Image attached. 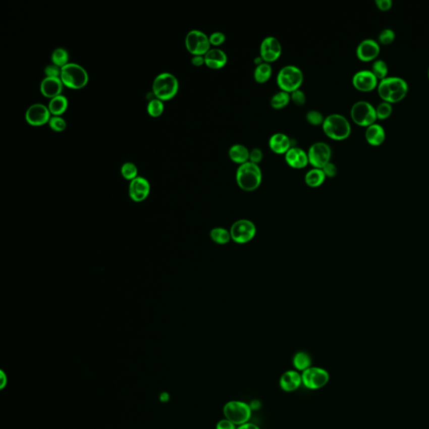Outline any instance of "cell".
<instances>
[{
	"label": "cell",
	"instance_id": "6da1fadb",
	"mask_svg": "<svg viewBox=\"0 0 429 429\" xmlns=\"http://www.w3.org/2000/svg\"><path fill=\"white\" fill-rule=\"evenodd\" d=\"M378 94L383 101L396 103L402 101L408 91V85L401 77H390L382 80L378 87Z\"/></svg>",
	"mask_w": 429,
	"mask_h": 429
},
{
	"label": "cell",
	"instance_id": "7a4b0ae2",
	"mask_svg": "<svg viewBox=\"0 0 429 429\" xmlns=\"http://www.w3.org/2000/svg\"><path fill=\"white\" fill-rule=\"evenodd\" d=\"M262 180L261 171L258 165L247 162L240 166L236 174L237 184L247 192H252L260 186Z\"/></svg>",
	"mask_w": 429,
	"mask_h": 429
},
{
	"label": "cell",
	"instance_id": "3957f363",
	"mask_svg": "<svg viewBox=\"0 0 429 429\" xmlns=\"http://www.w3.org/2000/svg\"><path fill=\"white\" fill-rule=\"evenodd\" d=\"M322 129L328 138L336 141L345 140L351 133L350 122L343 115L337 114L326 117Z\"/></svg>",
	"mask_w": 429,
	"mask_h": 429
},
{
	"label": "cell",
	"instance_id": "277c9868",
	"mask_svg": "<svg viewBox=\"0 0 429 429\" xmlns=\"http://www.w3.org/2000/svg\"><path fill=\"white\" fill-rule=\"evenodd\" d=\"M153 95L161 101H170L174 98L179 91V81L171 73L164 72L158 75L152 86Z\"/></svg>",
	"mask_w": 429,
	"mask_h": 429
},
{
	"label": "cell",
	"instance_id": "5b68a950",
	"mask_svg": "<svg viewBox=\"0 0 429 429\" xmlns=\"http://www.w3.org/2000/svg\"><path fill=\"white\" fill-rule=\"evenodd\" d=\"M60 78L64 86L73 90L83 88L89 81L87 72L82 66L76 63H68L62 67Z\"/></svg>",
	"mask_w": 429,
	"mask_h": 429
},
{
	"label": "cell",
	"instance_id": "8992f818",
	"mask_svg": "<svg viewBox=\"0 0 429 429\" xmlns=\"http://www.w3.org/2000/svg\"><path fill=\"white\" fill-rule=\"evenodd\" d=\"M222 412L225 418L233 422L237 427L249 422L252 417V407L247 402L238 400L227 402L223 407Z\"/></svg>",
	"mask_w": 429,
	"mask_h": 429
},
{
	"label": "cell",
	"instance_id": "52a82bcc",
	"mask_svg": "<svg viewBox=\"0 0 429 429\" xmlns=\"http://www.w3.org/2000/svg\"><path fill=\"white\" fill-rule=\"evenodd\" d=\"M303 82V72L299 67L292 65L283 67L277 77V83L279 88L289 93L299 90Z\"/></svg>",
	"mask_w": 429,
	"mask_h": 429
},
{
	"label": "cell",
	"instance_id": "ba28073f",
	"mask_svg": "<svg viewBox=\"0 0 429 429\" xmlns=\"http://www.w3.org/2000/svg\"><path fill=\"white\" fill-rule=\"evenodd\" d=\"M350 117L355 124L361 127L370 126L378 119L375 108L366 101L355 102L350 110Z\"/></svg>",
	"mask_w": 429,
	"mask_h": 429
},
{
	"label": "cell",
	"instance_id": "9c48e42d",
	"mask_svg": "<svg viewBox=\"0 0 429 429\" xmlns=\"http://www.w3.org/2000/svg\"><path fill=\"white\" fill-rule=\"evenodd\" d=\"M185 47L192 56H205L210 49L209 36L200 30H193L185 37Z\"/></svg>",
	"mask_w": 429,
	"mask_h": 429
},
{
	"label": "cell",
	"instance_id": "30bf717a",
	"mask_svg": "<svg viewBox=\"0 0 429 429\" xmlns=\"http://www.w3.org/2000/svg\"><path fill=\"white\" fill-rule=\"evenodd\" d=\"M303 385L309 390H318L328 384L330 374L324 368L311 366L301 373Z\"/></svg>",
	"mask_w": 429,
	"mask_h": 429
},
{
	"label": "cell",
	"instance_id": "8fae6325",
	"mask_svg": "<svg viewBox=\"0 0 429 429\" xmlns=\"http://www.w3.org/2000/svg\"><path fill=\"white\" fill-rule=\"evenodd\" d=\"M256 226L249 220L241 219L232 224L230 233L231 237L238 244H245L252 241L256 235Z\"/></svg>",
	"mask_w": 429,
	"mask_h": 429
},
{
	"label": "cell",
	"instance_id": "7c38bea8",
	"mask_svg": "<svg viewBox=\"0 0 429 429\" xmlns=\"http://www.w3.org/2000/svg\"><path fill=\"white\" fill-rule=\"evenodd\" d=\"M307 153L308 163L316 169H322L330 163L332 156L331 147L324 142H317L312 144Z\"/></svg>",
	"mask_w": 429,
	"mask_h": 429
},
{
	"label": "cell",
	"instance_id": "4fadbf2b",
	"mask_svg": "<svg viewBox=\"0 0 429 429\" xmlns=\"http://www.w3.org/2000/svg\"><path fill=\"white\" fill-rule=\"evenodd\" d=\"M50 115L49 109L44 104H33L25 113V121L31 126H43L49 124Z\"/></svg>",
	"mask_w": 429,
	"mask_h": 429
},
{
	"label": "cell",
	"instance_id": "5bb4252c",
	"mask_svg": "<svg viewBox=\"0 0 429 429\" xmlns=\"http://www.w3.org/2000/svg\"><path fill=\"white\" fill-rule=\"evenodd\" d=\"M282 54L281 44L274 36H269L264 39L260 46V57L264 62L273 63L279 59Z\"/></svg>",
	"mask_w": 429,
	"mask_h": 429
},
{
	"label": "cell",
	"instance_id": "9a60e30c",
	"mask_svg": "<svg viewBox=\"0 0 429 429\" xmlns=\"http://www.w3.org/2000/svg\"><path fill=\"white\" fill-rule=\"evenodd\" d=\"M129 196L135 202H142L148 198L150 193V184L145 178L138 177L130 181Z\"/></svg>",
	"mask_w": 429,
	"mask_h": 429
},
{
	"label": "cell",
	"instance_id": "2e32d148",
	"mask_svg": "<svg viewBox=\"0 0 429 429\" xmlns=\"http://www.w3.org/2000/svg\"><path fill=\"white\" fill-rule=\"evenodd\" d=\"M353 86L360 91H370L378 86V79L371 71L363 70L355 73L352 78Z\"/></svg>",
	"mask_w": 429,
	"mask_h": 429
},
{
	"label": "cell",
	"instance_id": "e0dca14e",
	"mask_svg": "<svg viewBox=\"0 0 429 429\" xmlns=\"http://www.w3.org/2000/svg\"><path fill=\"white\" fill-rule=\"evenodd\" d=\"M380 53V46L376 40L366 39L358 44L356 56L361 62H368L376 59Z\"/></svg>",
	"mask_w": 429,
	"mask_h": 429
},
{
	"label": "cell",
	"instance_id": "ac0fdd59",
	"mask_svg": "<svg viewBox=\"0 0 429 429\" xmlns=\"http://www.w3.org/2000/svg\"><path fill=\"white\" fill-rule=\"evenodd\" d=\"M302 385V375L296 370H287L279 379V387L285 392H295Z\"/></svg>",
	"mask_w": 429,
	"mask_h": 429
},
{
	"label": "cell",
	"instance_id": "d6986e66",
	"mask_svg": "<svg viewBox=\"0 0 429 429\" xmlns=\"http://www.w3.org/2000/svg\"><path fill=\"white\" fill-rule=\"evenodd\" d=\"M285 161L288 166L295 170H301L308 166V153L299 147H292L285 153Z\"/></svg>",
	"mask_w": 429,
	"mask_h": 429
},
{
	"label": "cell",
	"instance_id": "ffe728a7",
	"mask_svg": "<svg viewBox=\"0 0 429 429\" xmlns=\"http://www.w3.org/2000/svg\"><path fill=\"white\" fill-rule=\"evenodd\" d=\"M63 86L60 77H45L40 83V92L44 97L54 98L62 95Z\"/></svg>",
	"mask_w": 429,
	"mask_h": 429
},
{
	"label": "cell",
	"instance_id": "44dd1931",
	"mask_svg": "<svg viewBox=\"0 0 429 429\" xmlns=\"http://www.w3.org/2000/svg\"><path fill=\"white\" fill-rule=\"evenodd\" d=\"M269 146L274 153L277 154H285L292 146L291 138L289 136L283 133H274L269 138Z\"/></svg>",
	"mask_w": 429,
	"mask_h": 429
},
{
	"label": "cell",
	"instance_id": "7402d4cb",
	"mask_svg": "<svg viewBox=\"0 0 429 429\" xmlns=\"http://www.w3.org/2000/svg\"><path fill=\"white\" fill-rule=\"evenodd\" d=\"M227 56L222 49L210 48L205 55V65L212 70L222 69L227 65Z\"/></svg>",
	"mask_w": 429,
	"mask_h": 429
},
{
	"label": "cell",
	"instance_id": "603a6c76",
	"mask_svg": "<svg viewBox=\"0 0 429 429\" xmlns=\"http://www.w3.org/2000/svg\"><path fill=\"white\" fill-rule=\"evenodd\" d=\"M385 130L380 124H372L367 127L365 131V139L370 145H381L385 140Z\"/></svg>",
	"mask_w": 429,
	"mask_h": 429
},
{
	"label": "cell",
	"instance_id": "cb8c5ba5",
	"mask_svg": "<svg viewBox=\"0 0 429 429\" xmlns=\"http://www.w3.org/2000/svg\"><path fill=\"white\" fill-rule=\"evenodd\" d=\"M228 155L232 162L242 166L249 161L250 150L242 144H234L229 148Z\"/></svg>",
	"mask_w": 429,
	"mask_h": 429
},
{
	"label": "cell",
	"instance_id": "d4e9b609",
	"mask_svg": "<svg viewBox=\"0 0 429 429\" xmlns=\"http://www.w3.org/2000/svg\"><path fill=\"white\" fill-rule=\"evenodd\" d=\"M68 99L63 95H60L50 99L48 109L53 116H62L68 109Z\"/></svg>",
	"mask_w": 429,
	"mask_h": 429
},
{
	"label": "cell",
	"instance_id": "484cf974",
	"mask_svg": "<svg viewBox=\"0 0 429 429\" xmlns=\"http://www.w3.org/2000/svg\"><path fill=\"white\" fill-rule=\"evenodd\" d=\"M326 175L321 169L313 168L308 171L305 175L306 185L311 188L319 187L326 180Z\"/></svg>",
	"mask_w": 429,
	"mask_h": 429
},
{
	"label": "cell",
	"instance_id": "4316f807",
	"mask_svg": "<svg viewBox=\"0 0 429 429\" xmlns=\"http://www.w3.org/2000/svg\"><path fill=\"white\" fill-rule=\"evenodd\" d=\"M293 365H294V370H298L301 373L303 372L308 368L312 366V359L310 355L305 351L297 352L293 357Z\"/></svg>",
	"mask_w": 429,
	"mask_h": 429
},
{
	"label": "cell",
	"instance_id": "83f0119b",
	"mask_svg": "<svg viewBox=\"0 0 429 429\" xmlns=\"http://www.w3.org/2000/svg\"><path fill=\"white\" fill-rule=\"evenodd\" d=\"M272 74H273V69H272L271 65L263 62L256 67L253 76L256 82L259 84H263L271 78Z\"/></svg>",
	"mask_w": 429,
	"mask_h": 429
},
{
	"label": "cell",
	"instance_id": "f1b7e54d",
	"mask_svg": "<svg viewBox=\"0 0 429 429\" xmlns=\"http://www.w3.org/2000/svg\"><path fill=\"white\" fill-rule=\"evenodd\" d=\"M290 101H291L290 93L286 92V91H280L272 96L270 105L273 109L280 110V109L286 108Z\"/></svg>",
	"mask_w": 429,
	"mask_h": 429
},
{
	"label": "cell",
	"instance_id": "f546056e",
	"mask_svg": "<svg viewBox=\"0 0 429 429\" xmlns=\"http://www.w3.org/2000/svg\"><path fill=\"white\" fill-rule=\"evenodd\" d=\"M210 237L213 242L219 245L227 244L230 242V240L232 239L230 231H227L222 227H216L211 230Z\"/></svg>",
	"mask_w": 429,
	"mask_h": 429
},
{
	"label": "cell",
	"instance_id": "4dcf8cb0",
	"mask_svg": "<svg viewBox=\"0 0 429 429\" xmlns=\"http://www.w3.org/2000/svg\"><path fill=\"white\" fill-rule=\"evenodd\" d=\"M51 61L52 64L62 68L69 63V54L64 48H57L52 52Z\"/></svg>",
	"mask_w": 429,
	"mask_h": 429
},
{
	"label": "cell",
	"instance_id": "1f68e13d",
	"mask_svg": "<svg viewBox=\"0 0 429 429\" xmlns=\"http://www.w3.org/2000/svg\"><path fill=\"white\" fill-rule=\"evenodd\" d=\"M164 109H165V106H164L163 101L157 98L151 99L147 106L148 114H149V116L153 118L160 117L163 114Z\"/></svg>",
	"mask_w": 429,
	"mask_h": 429
},
{
	"label": "cell",
	"instance_id": "d6a6232c",
	"mask_svg": "<svg viewBox=\"0 0 429 429\" xmlns=\"http://www.w3.org/2000/svg\"><path fill=\"white\" fill-rule=\"evenodd\" d=\"M371 72L375 75V77L378 79H380L381 81L387 78V73H388V67L383 60H378L374 62L372 64V68H371Z\"/></svg>",
	"mask_w": 429,
	"mask_h": 429
},
{
	"label": "cell",
	"instance_id": "836d02e7",
	"mask_svg": "<svg viewBox=\"0 0 429 429\" xmlns=\"http://www.w3.org/2000/svg\"><path fill=\"white\" fill-rule=\"evenodd\" d=\"M121 175L125 180L132 181L138 177V168L132 162H126L121 167Z\"/></svg>",
	"mask_w": 429,
	"mask_h": 429
},
{
	"label": "cell",
	"instance_id": "e575fe53",
	"mask_svg": "<svg viewBox=\"0 0 429 429\" xmlns=\"http://www.w3.org/2000/svg\"><path fill=\"white\" fill-rule=\"evenodd\" d=\"M306 120L308 124L313 126H318V125H323L325 118L320 112L311 110L306 114Z\"/></svg>",
	"mask_w": 429,
	"mask_h": 429
},
{
	"label": "cell",
	"instance_id": "d590c367",
	"mask_svg": "<svg viewBox=\"0 0 429 429\" xmlns=\"http://www.w3.org/2000/svg\"><path fill=\"white\" fill-rule=\"evenodd\" d=\"M49 126L55 132H63L67 129V122L62 116H53L49 121Z\"/></svg>",
	"mask_w": 429,
	"mask_h": 429
},
{
	"label": "cell",
	"instance_id": "8d00e7d4",
	"mask_svg": "<svg viewBox=\"0 0 429 429\" xmlns=\"http://www.w3.org/2000/svg\"><path fill=\"white\" fill-rule=\"evenodd\" d=\"M376 113L378 119L383 120V119H387L388 117L391 116L392 113V104L388 103L387 101H383L378 105L376 109Z\"/></svg>",
	"mask_w": 429,
	"mask_h": 429
},
{
	"label": "cell",
	"instance_id": "74e56055",
	"mask_svg": "<svg viewBox=\"0 0 429 429\" xmlns=\"http://www.w3.org/2000/svg\"><path fill=\"white\" fill-rule=\"evenodd\" d=\"M395 37H396V35H395L393 30H391V29H385L380 33V35L378 36V40L381 44L387 45V44H390L393 42Z\"/></svg>",
	"mask_w": 429,
	"mask_h": 429
},
{
	"label": "cell",
	"instance_id": "f35d334b",
	"mask_svg": "<svg viewBox=\"0 0 429 429\" xmlns=\"http://www.w3.org/2000/svg\"><path fill=\"white\" fill-rule=\"evenodd\" d=\"M291 96V101L294 102L297 106H303L306 103V96L303 91H301L300 89L293 91L290 93Z\"/></svg>",
	"mask_w": 429,
	"mask_h": 429
},
{
	"label": "cell",
	"instance_id": "ab89813d",
	"mask_svg": "<svg viewBox=\"0 0 429 429\" xmlns=\"http://www.w3.org/2000/svg\"><path fill=\"white\" fill-rule=\"evenodd\" d=\"M209 40H210V45L220 46L226 41V35L224 33L217 31V32L212 33L209 36Z\"/></svg>",
	"mask_w": 429,
	"mask_h": 429
},
{
	"label": "cell",
	"instance_id": "60d3db41",
	"mask_svg": "<svg viewBox=\"0 0 429 429\" xmlns=\"http://www.w3.org/2000/svg\"><path fill=\"white\" fill-rule=\"evenodd\" d=\"M45 77H60L62 73V68L56 65H49L44 70Z\"/></svg>",
	"mask_w": 429,
	"mask_h": 429
},
{
	"label": "cell",
	"instance_id": "b9f144b4",
	"mask_svg": "<svg viewBox=\"0 0 429 429\" xmlns=\"http://www.w3.org/2000/svg\"><path fill=\"white\" fill-rule=\"evenodd\" d=\"M263 158V153L259 148H252L250 150L249 162L258 165Z\"/></svg>",
	"mask_w": 429,
	"mask_h": 429
},
{
	"label": "cell",
	"instance_id": "7bdbcfd3",
	"mask_svg": "<svg viewBox=\"0 0 429 429\" xmlns=\"http://www.w3.org/2000/svg\"><path fill=\"white\" fill-rule=\"evenodd\" d=\"M322 171H323L324 174L326 175V177L328 178H334L337 175V168H336V166L334 165L333 163L327 164L326 166H324L323 168L321 169Z\"/></svg>",
	"mask_w": 429,
	"mask_h": 429
},
{
	"label": "cell",
	"instance_id": "ee69618b",
	"mask_svg": "<svg viewBox=\"0 0 429 429\" xmlns=\"http://www.w3.org/2000/svg\"><path fill=\"white\" fill-rule=\"evenodd\" d=\"M237 426L227 418L220 420L216 425V429H237Z\"/></svg>",
	"mask_w": 429,
	"mask_h": 429
},
{
	"label": "cell",
	"instance_id": "f6af8a7d",
	"mask_svg": "<svg viewBox=\"0 0 429 429\" xmlns=\"http://www.w3.org/2000/svg\"><path fill=\"white\" fill-rule=\"evenodd\" d=\"M375 3L378 9L383 11L390 10L392 6V0H376Z\"/></svg>",
	"mask_w": 429,
	"mask_h": 429
},
{
	"label": "cell",
	"instance_id": "bcb514c9",
	"mask_svg": "<svg viewBox=\"0 0 429 429\" xmlns=\"http://www.w3.org/2000/svg\"><path fill=\"white\" fill-rule=\"evenodd\" d=\"M191 63L195 67H201L205 64V56H193Z\"/></svg>",
	"mask_w": 429,
	"mask_h": 429
},
{
	"label": "cell",
	"instance_id": "7dc6e473",
	"mask_svg": "<svg viewBox=\"0 0 429 429\" xmlns=\"http://www.w3.org/2000/svg\"><path fill=\"white\" fill-rule=\"evenodd\" d=\"M8 384L7 374L4 370H0V389L4 390Z\"/></svg>",
	"mask_w": 429,
	"mask_h": 429
},
{
	"label": "cell",
	"instance_id": "c3c4849f",
	"mask_svg": "<svg viewBox=\"0 0 429 429\" xmlns=\"http://www.w3.org/2000/svg\"><path fill=\"white\" fill-rule=\"evenodd\" d=\"M237 429H261L260 427L257 426V424H255V423H252V422H246L244 424L240 425L238 427H237Z\"/></svg>",
	"mask_w": 429,
	"mask_h": 429
},
{
	"label": "cell",
	"instance_id": "681fc988",
	"mask_svg": "<svg viewBox=\"0 0 429 429\" xmlns=\"http://www.w3.org/2000/svg\"><path fill=\"white\" fill-rule=\"evenodd\" d=\"M159 401L161 402H163V403H166V402H168L171 399V396H170V393H168L167 392H161L160 394H159Z\"/></svg>",
	"mask_w": 429,
	"mask_h": 429
},
{
	"label": "cell",
	"instance_id": "f907efd6",
	"mask_svg": "<svg viewBox=\"0 0 429 429\" xmlns=\"http://www.w3.org/2000/svg\"><path fill=\"white\" fill-rule=\"evenodd\" d=\"M427 77H428V79H429V68H428V72H427Z\"/></svg>",
	"mask_w": 429,
	"mask_h": 429
}]
</instances>
